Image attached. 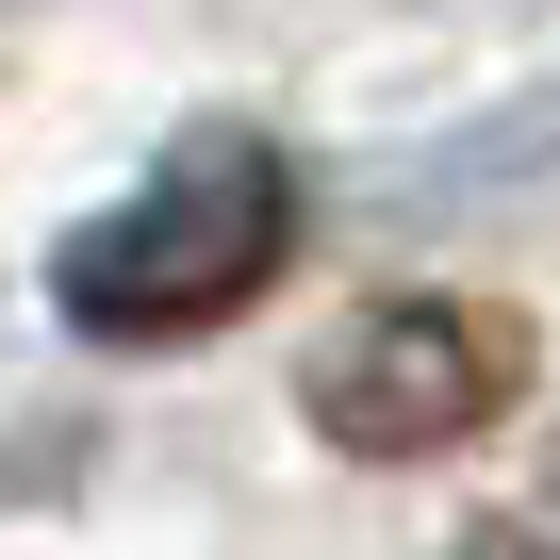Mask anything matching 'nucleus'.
<instances>
[{
    "mask_svg": "<svg viewBox=\"0 0 560 560\" xmlns=\"http://www.w3.org/2000/svg\"><path fill=\"white\" fill-rule=\"evenodd\" d=\"M478 560H560V544H478Z\"/></svg>",
    "mask_w": 560,
    "mask_h": 560,
    "instance_id": "7ed1b4c3",
    "label": "nucleus"
},
{
    "mask_svg": "<svg viewBox=\"0 0 560 560\" xmlns=\"http://www.w3.org/2000/svg\"><path fill=\"white\" fill-rule=\"evenodd\" d=\"M544 494H560V462H544Z\"/></svg>",
    "mask_w": 560,
    "mask_h": 560,
    "instance_id": "20e7f679",
    "label": "nucleus"
},
{
    "mask_svg": "<svg viewBox=\"0 0 560 560\" xmlns=\"http://www.w3.org/2000/svg\"><path fill=\"white\" fill-rule=\"evenodd\" d=\"M511 380H527V330L494 298H380L298 363V412L347 462H445L511 412Z\"/></svg>",
    "mask_w": 560,
    "mask_h": 560,
    "instance_id": "f03ea898",
    "label": "nucleus"
},
{
    "mask_svg": "<svg viewBox=\"0 0 560 560\" xmlns=\"http://www.w3.org/2000/svg\"><path fill=\"white\" fill-rule=\"evenodd\" d=\"M280 264H298V165H280V132L198 116L116 214L67 231L50 298H67V330H100V347H182V330H231Z\"/></svg>",
    "mask_w": 560,
    "mask_h": 560,
    "instance_id": "f257e3e1",
    "label": "nucleus"
}]
</instances>
